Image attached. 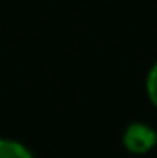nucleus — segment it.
Here are the masks:
<instances>
[{"label":"nucleus","mask_w":157,"mask_h":158,"mask_svg":"<svg viewBox=\"0 0 157 158\" xmlns=\"http://www.w3.org/2000/svg\"><path fill=\"white\" fill-rule=\"evenodd\" d=\"M157 144V132L143 122H133L123 134V146L133 154H145Z\"/></svg>","instance_id":"1"},{"label":"nucleus","mask_w":157,"mask_h":158,"mask_svg":"<svg viewBox=\"0 0 157 158\" xmlns=\"http://www.w3.org/2000/svg\"><path fill=\"white\" fill-rule=\"evenodd\" d=\"M0 158H34L26 146L16 140L0 138Z\"/></svg>","instance_id":"2"},{"label":"nucleus","mask_w":157,"mask_h":158,"mask_svg":"<svg viewBox=\"0 0 157 158\" xmlns=\"http://www.w3.org/2000/svg\"><path fill=\"white\" fill-rule=\"evenodd\" d=\"M147 94L153 106L157 108V64L149 70V76H147Z\"/></svg>","instance_id":"3"}]
</instances>
